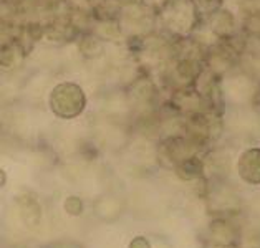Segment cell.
Returning <instances> with one entry per match:
<instances>
[{"mask_svg": "<svg viewBox=\"0 0 260 248\" xmlns=\"http://www.w3.org/2000/svg\"><path fill=\"white\" fill-rule=\"evenodd\" d=\"M0 181H2V187L5 186V182H7V177H5V172H2V177H0Z\"/></svg>", "mask_w": 260, "mask_h": 248, "instance_id": "obj_5", "label": "cell"}, {"mask_svg": "<svg viewBox=\"0 0 260 248\" xmlns=\"http://www.w3.org/2000/svg\"><path fill=\"white\" fill-rule=\"evenodd\" d=\"M129 248H151V243L148 238L144 237H136L135 240H131Z\"/></svg>", "mask_w": 260, "mask_h": 248, "instance_id": "obj_4", "label": "cell"}, {"mask_svg": "<svg viewBox=\"0 0 260 248\" xmlns=\"http://www.w3.org/2000/svg\"><path fill=\"white\" fill-rule=\"evenodd\" d=\"M239 174L249 184H260V149L245 151L239 161Z\"/></svg>", "mask_w": 260, "mask_h": 248, "instance_id": "obj_1", "label": "cell"}, {"mask_svg": "<svg viewBox=\"0 0 260 248\" xmlns=\"http://www.w3.org/2000/svg\"><path fill=\"white\" fill-rule=\"evenodd\" d=\"M65 210L67 214L73 215V217H78V215L83 214V202L78 197H68L65 200Z\"/></svg>", "mask_w": 260, "mask_h": 248, "instance_id": "obj_3", "label": "cell"}, {"mask_svg": "<svg viewBox=\"0 0 260 248\" xmlns=\"http://www.w3.org/2000/svg\"><path fill=\"white\" fill-rule=\"evenodd\" d=\"M177 172H179V175L186 181L196 179V177H199L202 174V162L196 157H189L184 162L179 164Z\"/></svg>", "mask_w": 260, "mask_h": 248, "instance_id": "obj_2", "label": "cell"}]
</instances>
